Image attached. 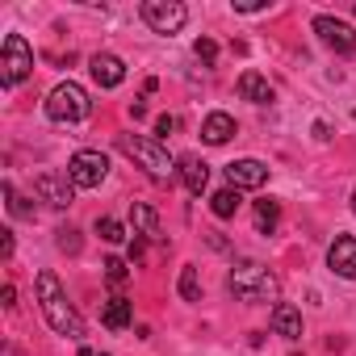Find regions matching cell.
Masks as SVG:
<instances>
[{"mask_svg":"<svg viewBox=\"0 0 356 356\" xmlns=\"http://www.w3.org/2000/svg\"><path fill=\"white\" fill-rule=\"evenodd\" d=\"M101 268H105V281H109V285H113V289H118V285H126V281H130V268H126V260H118V256H109V260H105V264H101Z\"/></svg>","mask_w":356,"mask_h":356,"instance_id":"603a6c76","label":"cell"},{"mask_svg":"<svg viewBox=\"0 0 356 356\" xmlns=\"http://www.w3.org/2000/svg\"><path fill=\"white\" fill-rule=\"evenodd\" d=\"M235 130H239V126H235V118H231V113H222V109H214V113L202 122V138H206L210 147L231 143V138H235Z\"/></svg>","mask_w":356,"mask_h":356,"instance_id":"5bb4252c","label":"cell"},{"mask_svg":"<svg viewBox=\"0 0 356 356\" xmlns=\"http://www.w3.org/2000/svg\"><path fill=\"white\" fill-rule=\"evenodd\" d=\"M172 130H176V118L172 113H159L155 118V134H172Z\"/></svg>","mask_w":356,"mask_h":356,"instance_id":"83f0119b","label":"cell"},{"mask_svg":"<svg viewBox=\"0 0 356 356\" xmlns=\"http://www.w3.org/2000/svg\"><path fill=\"white\" fill-rule=\"evenodd\" d=\"M67 176H72V185H76V189H97L105 176H109V155H105V151L84 147V151H76V155H72Z\"/></svg>","mask_w":356,"mask_h":356,"instance_id":"52a82bcc","label":"cell"},{"mask_svg":"<svg viewBox=\"0 0 356 356\" xmlns=\"http://www.w3.org/2000/svg\"><path fill=\"white\" fill-rule=\"evenodd\" d=\"M138 13H143L147 30H155V34H181L185 22H189V9L181 0H143Z\"/></svg>","mask_w":356,"mask_h":356,"instance_id":"8992f818","label":"cell"},{"mask_svg":"<svg viewBox=\"0 0 356 356\" xmlns=\"http://www.w3.org/2000/svg\"><path fill=\"white\" fill-rule=\"evenodd\" d=\"M273 331L285 335V339H302V310L289 306V302H277L273 306Z\"/></svg>","mask_w":356,"mask_h":356,"instance_id":"9a60e30c","label":"cell"},{"mask_svg":"<svg viewBox=\"0 0 356 356\" xmlns=\"http://www.w3.org/2000/svg\"><path fill=\"white\" fill-rule=\"evenodd\" d=\"M239 97L252 101V105H273V84L260 72H243L239 76Z\"/></svg>","mask_w":356,"mask_h":356,"instance_id":"2e32d148","label":"cell"},{"mask_svg":"<svg viewBox=\"0 0 356 356\" xmlns=\"http://www.w3.org/2000/svg\"><path fill=\"white\" fill-rule=\"evenodd\" d=\"M130 118H134V122H138V118H147V105H143V101H134V105H130Z\"/></svg>","mask_w":356,"mask_h":356,"instance_id":"1f68e13d","label":"cell"},{"mask_svg":"<svg viewBox=\"0 0 356 356\" xmlns=\"http://www.w3.org/2000/svg\"><path fill=\"white\" fill-rule=\"evenodd\" d=\"M227 185L239 189V193L268 185V163H260V159H235V163H227Z\"/></svg>","mask_w":356,"mask_h":356,"instance_id":"30bf717a","label":"cell"},{"mask_svg":"<svg viewBox=\"0 0 356 356\" xmlns=\"http://www.w3.org/2000/svg\"><path fill=\"white\" fill-rule=\"evenodd\" d=\"M34 289H38V306H42V318L51 323V331H59V335H67V339H84V318H80V310L72 306L63 281H59L51 268H42V273L34 277Z\"/></svg>","mask_w":356,"mask_h":356,"instance_id":"6da1fadb","label":"cell"},{"mask_svg":"<svg viewBox=\"0 0 356 356\" xmlns=\"http://www.w3.org/2000/svg\"><path fill=\"white\" fill-rule=\"evenodd\" d=\"M277 222H281V202H273V197L256 202V231H260V235H273Z\"/></svg>","mask_w":356,"mask_h":356,"instance_id":"ffe728a7","label":"cell"},{"mask_svg":"<svg viewBox=\"0 0 356 356\" xmlns=\"http://www.w3.org/2000/svg\"><path fill=\"white\" fill-rule=\"evenodd\" d=\"M0 235H5V239H0V252H5V260L13 256V231H0Z\"/></svg>","mask_w":356,"mask_h":356,"instance_id":"f1b7e54d","label":"cell"},{"mask_svg":"<svg viewBox=\"0 0 356 356\" xmlns=\"http://www.w3.org/2000/svg\"><path fill=\"white\" fill-rule=\"evenodd\" d=\"M176 172H181V181H185V189L193 197L206 193V185H210V163L202 155H181V159H176Z\"/></svg>","mask_w":356,"mask_h":356,"instance_id":"7c38bea8","label":"cell"},{"mask_svg":"<svg viewBox=\"0 0 356 356\" xmlns=\"http://www.w3.org/2000/svg\"><path fill=\"white\" fill-rule=\"evenodd\" d=\"M314 34H318V42L331 47L335 55H356V30H352L348 22H339V17H331V13H318V17H314Z\"/></svg>","mask_w":356,"mask_h":356,"instance_id":"ba28073f","label":"cell"},{"mask_svg":"<svg viewBox=\"0 0 356 356\" xmlns=\"http://www.w3.org/2000/svg\"><path fill=\"white\" fill-rule=\"evenodd\" d=\"M130 318H134V306H130L122 293H113V298L101 306V323H105L109 331H126V327H130Z\"/></svg>","mask_w":356,"mask_h":356,"instance_id":"ac0fdd59","label":"cell"},{"mask_svg":"<svg viewBox=\"0 0 356 356\" xmlns=\"http://www.w3.org/2000/svg\"><path fill=\"white\" fill-rule=\"evenodd\" d=\"M352 13H356V9H352Z\"/></svg>","mask_w":356,"mask_h":356,"instance_id":"836d02e7","label":"cell"},{"mask_svg":"<svg viewBox=\"0 0 356 356\" xmlns=\"http://www.w3.org/2000/svg\"><path fill=\"white\" fill-rule=\"evenodd\" d=\"M327 264H331L335 277L356 281V239L352 235H335V243L327 248Z\"/></svg>","mask_w":356,"mask_h":356,"instance_id":"8fae6325","label":"cell"},{"mask_svg":"<svg viewBox=\"0 0 356 356\" xmlns=\"http://www.w3.org/2000/svg\"><path fill=\"white\" fill-rule=\"evenodd\" d=\"M130 222H134V235H143V239H163L159 214H155L147 202H130Z\"/></svg>","mask_w":356,"mask_h":356,"instance_id":"e0dca14e","label":"cell"},{"mask_svg":"<svg viewBox=\"0 0 356 356\" xmlns=\"http://www.w3.org/2000/svg\"><path fill=\"white\" fill-rule=\"evenodd\" d=\"M97 235H101L105 243H122V239H126V227H122L118 218H97Z\"/></svg>","mask_w":356,"mask_h":356,"instance_id":"cb8c5ba5","label":"cell"},{"mask_svg":"<svg viewBox=\"0 0 356 356\" xmlns=\"http://www.w3.org/2000/svg\"><path fill=\"white\" fill-rule=\"evenodd\" d=\"M352 214H356V193H352Z\"/></svg>","mask_w":356,"mask_h":356,"instance_id":"d6a6232c","label":"cell"},{"mask_svg":"<svg viewBox=\"0 0 356 356\" xmlns=\"http://www.w3.org/2000/svg\"><path fill=\"white\" fill-rule=\"evenodd\" d=\"M176 289H181L185 302H202V281H197V268H193V264L181 268V281H176Z\"/></svg>","mask_w":356,"mask_h":356,"instance_id":"44dd1931","label":"cell"},{"mask_svg":"<svg viewBox=\"0 0 356 356\" xmlns=\"http://www.w3.org/2000/svg\"><path fill=\"white\" fill-rule=\"evenodd\" d=\"M88 113H92V101H88V92L76 80H63V84L51 88V97H47V118L51 122L72 126V122H84Z\"/></svg>","mask_w":356,"mask_h":356,"instance_id":"277c9868","label":"cell"},{"mask_svg":"<svg viewBox=\"0 0 356 356\" xmlns=\"http://www.w3.org/2000/svg\"><path fill=\"white\" fill-rule=\"evenodd\" d=\"M130 260H134V264H138V260H143V235H138V239H134V243H130Z\"/></svg>","mask_w":356,"mask_h":356,"instance_id":"4dcf8cb0","label":"cell"},{"mask_svg":"<svg viewBox=\"0 0 356 356\" xmlns=\"http://www.w3.org/2000/svg\"><path fill=\"white\" fill-rule=\"evenodd\" d=\"M118 147L122 155H130L151 181H172V172H176V159L168 155V147L159 138H147V134H118Z\"/></svg>","mask_w":356,"mask_h":356,"instance_id":"3957f363","label":"cell"},{"mask_svg":"<svg viewBox=\"0 0 356 356\" xmlns=\"http://www.w3.org/2000/svg\"><path fill=\"white\" fill-rule=\"evenodd\" d=\"M239 202H243L239 189L227 185V189H218V193L210 197V210H214V218H235V214H239Z\"/></svg>","mask_w":356,"mask_h":356,"instance_id":"d6986e66","label":"cell"},{"mask_svg":"<svg viewBox=\"0 0 356 356\" xmlns=\"http://www.w3.org/2000/svg\"><path fill=\"white\" fill-rule=\"evenodd\" d=\"M55 235H59V239H55V243H59V252H72V256L80 252V231H76V227H59Z\"/></svg>","mask_w":356,"mask_h":356,"instance_id":"484cf974","label":"cell"},{"mask_svg":"<svg viewBox=\"0 0 356 356\" xmlns=\"http://www.w3.org/2000/svg\"><path fill=\"white\" fill-rule=\"evenodd\" d=\"M34 193H38L47 206H55V210H67V206L76 202V185H72L67 172H38V176H34Z\"/></svg>","mask_w":356,"mask_h":356,"instance_id":"9c48e42d","label":"cell"},{"mask_svg":"<svg viewBox=\"0 0 356 356\" xmlns=\"http://www.w3.org/2000/svg\"><path fill=\"white\" fill-rule=\"evenodd\" d=\"M5 206H9V214H13V218H34V206L13 189V181H5Z\"/></svg>","mask_w":356,"mask_h":356,"instance_id":"7402d4cb","label":"cell"},{"mask_svg":"<svg viewBox=\"0 0 356 356\" xmlns=\"http://www.w3.org/2000/svg\"><path fill=\"white\" fill-rule=\"evenodd\" d=\"M268 0H235V13H264Z\"/></svg>","mask_w":356,"mask_h":356,"instance_id":"4316f807","label":"cell"},{"mask_svg":"<svg viewBox=\"0 0 356 356\" xmlns=\"http://www.w3.org/2000/svg\"><path fill=\"white\" fill-rule=\"evenodd\" d=\"M314 138L327 143V138H331V126H327V122H314Z\"/></svg>","mask_w":356,"mask_h":356,"instance_id":"f546056e","label":"cell"},{"mask_svg":"<svg viewBox=\"0 0 356 356\" xmlns=\"http://www.w3.org/2000/svg\"><path fill=\"white\" fill-rule=\"evenodd\" d=\"M193 55H197L206 67H214V63H218V42H214V38H197V42H193Z\"/></svg>","mask_w":356,"mask_h":356,"instance_id":"d4e9b609","label":"cell"},{"mask_svg":"<svg viewBox=\"0 0 356 356\" xmlns=\"http://www.w3.org/2000/svg\"><path fill=\"white\" fill-rule=\"evenodd\" d=\"M227 289H231L239 302H277L281 281H277V273H273V268H264L260 260H243V264H235V268H231Z\"/></svg>","mask_w":356,"mask_h":356,"instance_id":"7a4b0ae2","label":"cell"},{"mask_svg":"<svg viewBox=\"0 0 356 356\" xmlns=\"http://www.w3.org/2000/svg\"><path fill=\"white\" fill-rule=\"evenodd\" d=\"M30 72H34V47L26 42V34H5V47H0V80H5V88H17Z\"/></svg>","mask_w":356,"mask_h":356,"instance_id":"5b68a950","label":"cell"},{"mask_svg":"<svg viewBox=\"0 0 356 356\" xmlns=\"http://www.w3.org/2000/svg\"><path fill=\"white\" fill-rule=\"evenodd\" d=\"M88 72H92V80H97L101 88H118V84L126 80V63H122L118 55H109V51L92 55V59H88Z\"/></svg>","mask_w":356,"mask_h":356,"instance_id":"4fadbf2b","label":"cell"}]
</instances>
